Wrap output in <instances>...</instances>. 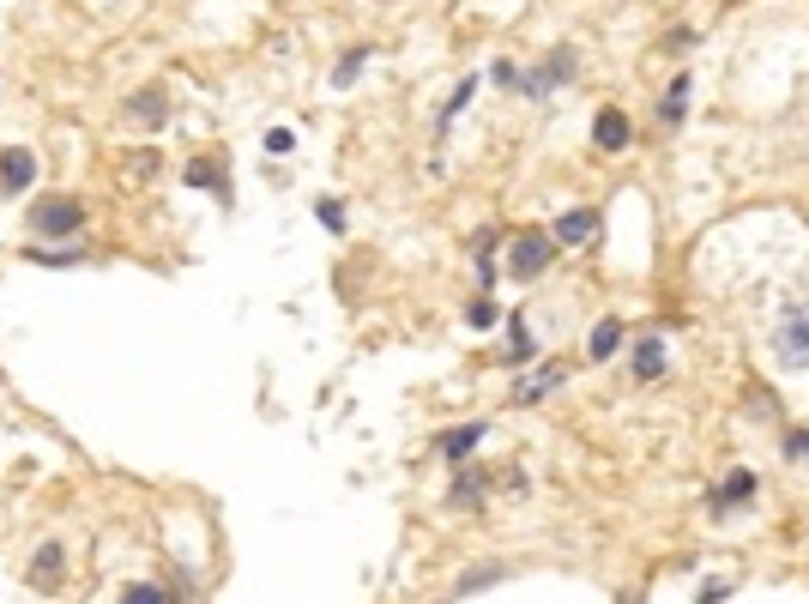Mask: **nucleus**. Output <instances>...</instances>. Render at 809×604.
Masks as SVG:
<instances>
[{"label":"nucleus","instance_id":"obj_1","mask_svg":"<svg viewBox=\"0 0 809 604\" xmlns=\"http://www.w3.org/2000/svg\"><path fill=\"white\" fill-rule=\"evenodd\" d=\"M79 230H85V206H79V200L43 194V200L31 206V236H61V242H73Z\"/></svg>","mask_w":809,"mask_h":604},{"label":"nucleus","instance_id":"obj_2","mask_svg":"<svg viewBox=\"0 0 809 604\" xmlns=\"http://www.w3.org/2000/svg\"><path fill=\"white\" fill-rule=\"evenodd\" d=\"M773 351H779L785 369H809V302L785 309V321L773 327Z\"/></svg>","mask_w":809,"mask_h":604},{"label":"nucleus","instance_id":"obj_3","mask_svg":"<svg viewBox=\"0 0 809 604\" xmlns=\"http://www.w3.org/2000/svg\"><path fill=\"white\" fill-rule=\"evenodd\" d=\"M568 79H574V49H556L544 67L520 73V91H526V97H544V91H556V85H568Z\"/></svg>","mask_w":809,"mask_h":604},{"label":"nucleus","instance_id":"obj_4","mask_svg":"<svg viewBox=\"0 0 809 604\" xmlns=\"http://www.w3.org/2000/svg\"><path fill=\"white\" fill-rule=\"evenodd\" d=\"M31 182H37V151L7 145V151H0V188H7V194H25Z\"/></svg>","mask_w":809,"mask_h":604},{"label":"nucleus","instance_id":"obj_5","mask_svg":"<svg viewBox=\"0 0 809 604\" xmlns=\"http://www.w3.org/2000/svg\"><path fill=\"white\" fill-rule=\"evenodd\" d=\"M61 574H67V544L61 538H43L37 556H31V580L37 586H61Z\"/></svg>","mask_w":809,"mask_h":604},{"label":"nucleus","instance_id":"obj_6","mask_svg":"<svg viewBox=\"0 0 809 604\" xmlns=\"http://www.w3.org/2000/svg\"><path fill=\"white\" fill-rule=\"evenodd\" d=\"M127 115H133L139 127H164V121H170V97L157 91V85H145V91L127 97Z\"/></svg>","mask_w":809,"mask_h":604},{"label":"nucleus","instance_id":"obj_7","mask_svg":"<svg viewBox=\"0 0 809 604\" xmlns=\"http://www.w3.org/2000/svg\"><path fill=\"white\" fill-rule=\"evenodd\" d=\"M483 441V423H459V429H447V435H435V453L447 466H459V460H471V447Z\"/></svg>","mask_w":809,"mask_h":604},{"label":"nucleus","instance_id":"obj_8","mask_svg":"<svg viewBox=\"0 0 809 604\" xmlns=\"http://www.w3.org/2000/svg\"><path fill=\"white\" fill-rule=\"evenodd\" d=\"M508 266H514L520 278H538V272L550 266V242H544V236H520V242H514V260H508Z\"/></svg>","mask_w":809,"mask_h":604},{"label":"nucleus","instance_id":"obj_9","mask_svg":"<svg viewBox=\"0 0 809 604\" xmlns=\"http://www.w3.org/2000/svg\"><path fill=\"white\" fill-rule=\"evenodd\" d=\"M550 387H562V363H544V369H532V375L514 387V405H538Z\"/></svg>","mask_w":809,"mask_h":604},{"label":"nucleus","instance_id":"obj_10","mask_svg":"<svg viewBox=\"0 0 809 604\" xmlns=\"http://www.w3.org/2000/svg\"><path fill=\"white\" fill-rule=\"evenodd\" d=\"M31 260H37V266H85L91 248L73 236V242H55V248H31Z\"/></svg>","mask_w":809,"mask_h":604},{"label":"nucleus","instance_id":"obj_11","mask_svg":"<svg viewBox=\"0 0 809 604\" xmlns=\"http://www.w3.org/2000/svg\"><path fill=\"white\" fill-rule=\"evenodd\" d=\"M592 139H598L604 151H622V145H628V121H622L616 109H604V115L592 121Z\"/></svg>","mask_w":809,"mask_h":604},{"label":"nucleus","instance_id":"obj_12","mask_svg":"<svg viewBox=\"0 0 809 604\" xmlns=\"http://www.w3.org/2000/svg\"><path fill=\"white\" fill-rule=\"evenodd\" d=\"M616 345H622V327H616V321H598V327H592V339H586V357H592V363H604V357H616Z\"/></svg>","mask_w":809,"mask_h":604},{"label":"nucleus","instance_id":"obj_13","mask_svg":"<svg viewBox=\"0 0 809 604\" xmlns=\"http://www.w3.org/2000/svg\"><path fill=\"white\" fill-rule=\"evenodd\" d=\"M483 490H490V478H483V472H459L447 496H453L459 508H477V502H483Z\"/></svg>","mask_w":809,"mask_h":604},{"label":"nucleus","instance_id":"obj_14","mask_svg":"<svg viewBox=\"0 0 809 604\" xmlns=\"http://www.w3.org/2000/svg\"><path fill=\"white\" fill-rule=\"evenodd\" d=\"M634 375H640V381H659V375H665V345H659V339H646V345L634 351Z\"/></svg>","mask_w":809,"mask_h":604},{"label":"nucleus","instance_id":"obj_15","mask_svg":"<svg viewBox=\"0 0 809 604\" xmlns=\"http://www.w3.org/2000/svg\"><path fill=\"white\" fill-rule=\"evenodd\" d=\"M749 496H755V472H731V478H725V490H719V514H725V508H737V502H749Z\"/></svg>","mask_w":809,"mask_h":604},{"label":"nucleus","instance_id":"obj_16","mask_svg":"<svg viewBox=\"0 0 809 604\" xmlns=\"http://www.w3.org/2000/svg\"><path fill=\"white\" fill-rule=\"evenodd\" d=\"M592 230H598V218H592V212H568V218L556 224V242H586Z\"/></svg>","mask_w":809,"mask_h":604},{"label":"nucleus","instance_id":"obj_17","mask_svg":"<svg viewBox=\"0 0 809 604\" xmlns=\"http://www.w3.org/2000/svg\"><path fill=\"white\" fill-rule=\"evenodd\" d=\"M508 339H514V351H508V363H532V357H538V345H532V333H526V321H520V315L508 321Z\"/></svg>","mask_w":809,"mask_h":604},{"label":"nucleus","instance_id":"obj_18","mask_svg":"<svg viewBox=\"0 0 809 604\" xmlns=\"http://www.w3.org/2000/svg\"><path fill=\"white\" fill-rule=\"evenodd\" d=\"M490 580H508V568H502V562L471 568V574H459V586H453V592H477V586H490Z\"/></svg>","mask_w":809,"mask_h":604},{"label":"nucleus","instance_id":"obj_19","mask_svg":"<svg viewBox=\"0 0 809 604\" xmlns=\"http://www.w3.org/2000/svg\"><path fill=\"white\" fill-rule=\"evenodd\" d=\"M683 103H689V73L665 91V109H659V115H665V121H683Z\"/></svg>","mask_w":809,"mask_h":604},{"label":"nucleus","instance_id":"obj_20","mask_svg":"<svg viewBox=\"0 0 809 604\" xmlns=\"http://www.w3.org/2000/svg\"><path fill=\"white\" fill-rule=\"evenodd\" d=\"M121 604H170V592H164V586H127Z\"/></svg>","mask_w":809,"mask_h":604},{"label":"nucleus","instance_id":"obj_21","mask_svg":"<svg viewBox=\"0 0 809 604\" xmlns=\"http://www.w3.org/2000/svg\"><path fill=\"white\" fill-rule=\"evenodd\" d=\"M471 91H477V79H465V85H459V91L447 97V115H441V127H453V115H459V109L471 103Z\"/></svg>","mask_w":809,"mask_h":604},{"label":"nucleus","instance_id":"obj_22","mask_svg":"<svg viewBox=\"0 0 809 604\" xmlns=\"http://www.w3.org/2000/svg\"><path fill=\"white\" fill-rule=\"evenodd\" d=\"M188 182H194V188H218V194H224V176H218L212 164H188Z\"/></svg>","mask_w":809,"mask_h":604},{"label":"nucleus","instance_id":"obj_23","mask_svg":"<svg viewBox=\"0 0 809 604\" xmlns=\"http://www.w3.org/2000/svg\"><path fill=\"white\" fill-rule=\"evenodd\" d=\"M465 321H471V327H496V302H471Z\"/></svg>","mask_w":809,"mask_h":604},{"label":"nucleus","instance_id":"obj_24","mask_svg":"<svg viewBox=\"0 0 809 604\" xmlns=\"http://www.w3.org/2000/svg\"><path fill=\"white\" fill-rule=\"evenodd\" d=\"M785 453H797V460L809 466V429H791V435H785Z\"/></svg>","mask_w":809,"mask_h":604},{"label":"nucleus","instance_id":"obj_25","mask_svg":"<svg viewBox=\"0 0 809 604\" xmlns=\"http://www.w3.org/2000/svg\"><path fill=\"white\" fill-rule=\"evenodd\" d=\"M320 224H327V230H345V212H339V200H320Z\"/></svg>","mask_w":809,"mask_h":604},{"label":"nucleus","instance_id":"obj_26","mask_svg":"<svg viewBox=\"0 0 809 604\" xmlns=\"http://www.w3.org/2000/svg\"><path fill=\"white\" fill-rule=\"evenodd\" d=\"M357 73H363V55H345V67H339V73H333V85H351V79H357Z\"/></svg>","mask_w":809,"mask_h":604},{"label":"nucleus","instance_id":"obj_27","mask_svg":"<svg viewBox=\"0 0 809 604\" xmlns=\"http://www.w3.org/2000/svg\"><path fill=\"white\" fill-rule=\"evenodd\" d=\"M290 145H296L290 127H272V133H266V151H290Z\"/></svg>","mask_w":809,"mask_h":604}]
</instances>
